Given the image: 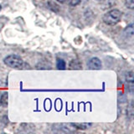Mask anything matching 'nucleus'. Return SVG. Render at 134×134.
Wrapping results in <instances>:
<instances>
[{
  "instance_id": "nucleus-1",
  "label": "nucleus",
  "mask_w": 134,
  "mask_h": 134,
  "mask_svg": "<svg viewBox=\"0 0 134 134\" xmlns=\"http://www.w3.org/2000/svg\"><path fill=\"white\" fill-rule=\"evenodd\" d=\"M122 17V13L120 11L119 9H111L110 11H108L107 13L104 14L103 16V22L110 26H114L116 24H118Z\"/></svg>"
},
{
  "instance_id": "nucleus-2",
  "label": "nucleus",
  "mask_w": 134,
  "mask_h": 134,
  "mask_svg": "<svg viewBox=\"0 0 134 134\" xmlns=\"http://www.w3.org/2000/svg\"><path fill=\"white\" fill-rule=\"evenodd\" d=\"M4 64L7 66L14 69H21L24 65V62L22 58L16 55V54H9L3 60Z\"/></svg>"
},
{
  "instance_id": "nucleus-3",
  "label": "nucleus",
  "mask_w": 134,
  "mask_h": 134,
  "mask_svg": "<svg viewBox=\"0 0 134 134\" xmlns=\"http://www.w3.org/2000/svg\"><path fill=\"white\" fill-rule=\"evenodd\" d=\"M87 67L90 70H100L102 68V61L97 57L90 59L87 62Z\"/></svg>"
},
{
  "instance_id": "nucleus-4",
  "label": "nucleus",
  "mask_w": 134,
  "mask_h": 134,
  "mask_svg": "<svg viewBox=\"0 0 134 134\" xmlns=\"http://www.w3.org/2000/svg\"><path fill=\"white\" fill-rule=\"evenodd\" d=\"M126 81L127 84H129V88L131 89V91H132V88H133V72L132 71H130V72L127 73L126 75Z\"/></svg>"
},
{
  "instance_id": "nucleus-5",
  "label": "nucleus",
  "mask_w": 134,
  "mask_h": 134,
  "mask_svg": "<svg viewBox=\"0 0 134 134\" xmlns=\"http://www.w3.org/2000/svg\"><path fill=\"white\" fill-rule=\"evenodd\" d=\"M72 126L75 127V128H78V129H81V130H85V129H87L91 127L92 126V123H73Z\"/></svg>"
},
{
  "instance_id": "nucleus-6",
  "label": "nucleus",
  "mask_w": 134,
  "mask_h": 134,
  "mask_svg": "<svg viewBox=\"0 0 134 134\" xmlns=\"http://www.w3.org/2000/svg\"><path fill=\"white\" fill-rule=\"evenodd\" d=\"M133 24H129L128 26L125 29V30H124V34L126 35H127V37H132L133 35Z\"/></svg>"
},
{
  "instance_id": "nucleus-7",
  "label": "nucleus",
  "mask_w": 134,
  "mask_h": 134,
  "mask_svg": "<svg viewBox=\"0 0 134 134\" xmlns=\"http://www.w3.org/2000/svg\"><path fill=\"white\" fill-rule=\"evenodd\" d=\"M56 67L58 70H65L66 67V64L64 60L62 59H57L56 60Z\"/></svg>"
},
{
  "instance_id": "nucleus-8",
  "label": "nucleus",
  "mask_w": 134,
  "mask_h": 134,
  "mask_svg": "<svg viewBox=\"0 0 134 134\" xmlns=\"http://www.w3.org/2000/svg\"><path fill=\"white\" fill-rule=\"evenodd\" d=\"M1 106L6 107L8 106V92H3L1 97Z\"/></svg>"
},
{
  "instance_id": "nucleus-9",
  "label": "nucleus",
  "mask_w": 134,
  "mask_h": 134,
  "mask_svg": "<svg viewBox=\"0 0 134 134\" xmlns=\"http://www.w3.org/2000/svg\"><path fill=\"white\" fill-rule=\"evenodd\" d=\"M70 67L71 69H81V64L76 60H73L70 62Z\"/></svg>"
},
{
  "instance_id": "nucleus-10",
  "label": "nucleus",
  "mask_w": 134,
  "mask_h": 134,
  "mask_svg": "<svg viewBox=\"0 0 134 134\" xmlns=\"http://www.w3.org/2000/svg\"><path fill=\"white\" fill-rule=\"evenodd\" d=\"M125 6L129 9H133L134 0H125Z\"/></svg>"
},
{
  "instance_id": "nucleus-11",
  "label": "nucleus",
  "mask_w": 134,
  "mask_h": 134,
  "mask_svg": "<svg viewBox=\"0 0 134 134\" xmlns=\"http://www.w3.org/2000/svg\"><path fill=\"white\" fill-rule=\"evenodd\" d=\"M68 2H69V4L70 6L75 7V6H77L81 3V0H68Z\"/></svg>"
},
{
  "instance_id": "nucleus-12",
  "label": "nucleus",
  "mask_w": 134,
  "mask_h": 134,
  "mask_svg": "<svg viewBox=\"0 0 134 134\" xmlns=\"http://www.w3.org/2000/svg\"><path fill=\"white\" fill-rule=\"evenodd\" d=\"M56 1L58 2V3H65L68 0H56Z\"/></svg>"
},
{
  "instance_id": "nucleus-13",
  "label": "nucleus",
  "mask_w": 134,
  "mask_h": 134,
  "mask_svg": "<svg viewBox=\"0 0 134 134\" xmlns=\"http://www.w3.org/2000/svg\"><path fill=\"white\" fill-rule=\"evenodd\" d=\"M1 97H2V93L0 92V106H1Z\"/></svg>"
},
{
  "instance_id": "nucleus-14",
  "label": "nucleus",
  "mask_w": 134,
  "mask_h": 134,
  "mask_svg": "<svg viewBox=\"0 0 134 134\" xmlns=\"http://www.w3.org/2000/svg\"><path fill=\"white\" fill-rule=\"evenodd\" d=\"M96 1H98V2H102V1H105V0H96Z\"/></svg>"
},
{
  "instance_id": "nucleus-15",
  "label": "nucleus",
  "mask_w": 134,
  "mask_h": 134,
  "mask_svg": "<svg viewBox=\"0 0 134 134\" xmlns=\"http://www.w3.org/2000/svg\"><path fill=\"white\" fill-rule=\"evenodd\" d=\"M2 10V6H1V4H0V11Z\"/></svg>"
}]
</instances>
